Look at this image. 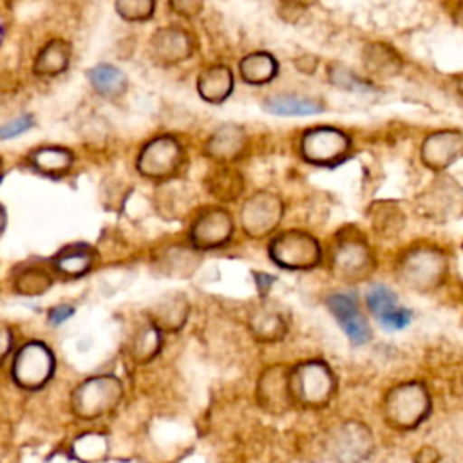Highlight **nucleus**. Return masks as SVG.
Masks as SVG:
<instances>
[{
  "label": "nucleus",
  "mask_w": 463,
  "mask_h": 463,
  "mask_svg": "<svg viewBox=\"0 0 463 463\" xmlns=\"http://www.w3.org/2000/svg\"><path fill=\"white\" fill-rule=\"evenodd\" d=\"M430 414V394L420 382L394 385L383 400V418L398 430H411L421 425Z\"/></svg>",
  "instance_id": "obj_1"
},
{
  "label": "nucleus",
  "mask_w": 463,
  "mask_h": 463,
  "mask_svg": "<svg viewBox=\"0 0 463 463\" xmlns=\"http://www.w3.org/2000/svg\"><path fill=\"white\" fill-rule=\"evenodd\" d=\"M449 271L447 257L432 246H414L398 262V280L412 291H430Z\"/></svg>",
  "instance_id": "obj_2"
},
{
  "label": "nucleus",
  "mask_w": 463,
  "mask_h": 463,
  "mask_svg": "<svg viewBox=\"0 0 463 463\" xmlns=\"http://www.w3.org/2000/svg\"><path fill=\"white\" fill-rule=\"evenodd\" d=\"M289 385L293 403L317 409L331 402L336 389V380L326 362L307 360L289 369Z\"/></svg>",
  "instance_id": "obj_3"
},
{
  "label": "nucleus",
  "mask_w": 463,
  "mask_h": 463,
  "mask_svg": "<svg viewBox=\"0 0 463 463\" xmlns=\"http://www.w3.org/2000/svg\"><path fill=\"white\" fill-rule=\"evenodd\" d=\"M123 398V383L114 374H99L83 380L71 396V405L80 418H98L112 411Z\"/></svg>",
  "instance_id": "obj_4"
},
{
  "label": "nucleus",
  "mask_w": 463,
  "mask_h": 463,
  "mask_svg": "<svg viewBox=\"0 0 463 463\" xmlns=\"http://www.w3.org/2000/svg\"><path fill=\"white\" fill-rule=\"evenodd\" d=\"M184 163V148L177 137L161 134L148 139L137 157V172L152 181H170Z\"/></svg>",
  "instance_id": "obj_5"
},
{
  "label": "nucleus",
  "mask_w": 463,
  "mask_h": 463,
  "mask_svg": "<svg viewBox=\"0 0 463 463\" xmlns=\"http://www.w3.org/2000/svg\"><path fill=\"white\" fill-rule=\"evenodd\" d=\"M269 259L284 269H309L322 259L318 241L302 230H286L277 233L268 246Z\"/></svg>",
  "instance_id": "obj_6"
},
{
  "label": "nucleus",
  "mask_w": 463,
  "mask_h": 463,
  "mask_svg": "<svg viewBox=\"0 0 463 463\" xmlns=\"http://www.w3.org/2000/svg\"><path fill=\"white\" fill-rule=\"evenodd\" d=\"M52 371H54V354L43 342H38V340H31L24 344L16 351L11 365L13 380L20 387L29 391L43 387L51 380Z\"/></svg>",
  "instance_id": "obj_7"
},
{
  "label": "nucleus",
  "mask_w": 463,
  "mask_h": 463,
  "mask_svg": "<svg viewBox=\"0 0 463 463\" xmlns=\"http://www.w3.org/2000/svg\"><path fill=\"white\" fill-rule=\"evenodd\" d=\"M282 199L269 190H259L242 203L239 219L246 235L260 239L277 230V226L282 221Z\"/></svg>",
  "instance_id": "obj_8"
},
{
  "label": "nucleus",
  "mask_w": 463,
  "mask_h": 463,
  "mask_svg": "<svg viewBox=\"0 0 463 463\" xmlns=\"http://www.w3.org/2000/svg\"><path fill=\"white\" fill-rule=\"evenodd\" d=\"M351 139L338 128L315 127L300 137V156L313 165H333L345 157Z\"/></svg>",
  "instance_id": "obj_9"
},
{
  "label": "nucleus",
  "mask_w": 463,
  "mask_h": 463,
  "mask_svg": "<svg viewBox=\"0 0 463 463\" xmlns=\"http://www.w3.org/2000/svg\"><path fill=\"white\" fill-rule=\"evenodd\" d=\"M233 228L232 213L222 206H212L194 219L188 239L194 250H215L228 244Z\"/></svg>",
  "instance_id": "obj_10"
},
{
  "label": "nucleus",
  "mask_w": 463,
  "mask_h": 463,
  "mask_svg": "<svg viewBox=\"0 0 463 463\" xmlns=\"http://www.w3.org/2000/svg\"><path fill=\"white\" fill-rule=\"evenodd\" d=\"M331 268L344 280H360L373 271L374 257L365 241L356 235H345L335 244Z\"/></svg>",
  "instance_id": "obj_11"
},
{
  "label": "nucleus",
  "mask_w": 463,
  "mask_h": 463,
  "mask_svg": "<svg viewBox=\"0 0 463 463\" xmlns=\"http://www.w3.org/2000/svg\"><path fill=\"white\" fill-rule=\"evenodd\" d=\"M197 49L195 36L177 25L159 27L150 36V54L161 65H177L186 61Z\"/></svg>",
  "instance_id": "obj_12"
},
{
  "label": "nucleus",
  "mask_w": 463,
  "mask_h": 463,
  "mask_svg": "<svg viewBox=\"0 0 463 463\" xmlns=\"http://www.w3.org/2000/svg\"><path fill=\"white\" fill-rule=\"evenodd\" d=\"M374 450V438L367 425L349 420L333 436V452L340 463H360Z\"/></svg>",
  "instance_id": "obj_13"
},
{
  "label": "nucleus",
  "mask_w": 463,
  "mask_h": 463,
  "mask_svg": "<svg viewBox=\"0 0 463 463\" xmlns=\"http://www.w3.org/2000/svg\"><path fill=\"white\" fill-rule=\"evenodd\" d=\"M257 400L262 409L273 414L286 412L293 405L289 369L286 365H271L262 371L257 382Z\"/></svg>",
  "instance_id": "obj_14"
},
{
  "label": "nucleus",
  "mask_w": 463,
  "mask_h": 463,
  "mask_svg": "<svg viewBox=\"0 0 463 463\" xmlns=\"http://www.w3.org/2000/svg\"><path fill=\"white\" fill-rule=\"evenodd\" d=\"M421 161L430 170H443L463 157V132L438 130L421 143Z\"/></svg>",
  "instance_id": "obj_15"
},
{
  "label": "nucleus",
  "mask_w": 463,
  "mask_h": 463,
  "mask_svg": "<svg viewBox=\"0 0 463 463\" xmlns=\"http://www.w3.org/2000/svg\"><path fill=\"white\" fill-rule=\"evenodd\" d=\"M248 145L246 130L237 123H224L217 127L204 143V154L219 165H230L237 161Z\"/></svg>",
  "instance_id": "obj_16"
},
{
  "label": "nucleus",
  "mask_w": 463,
  "mask_h": 463,
  "mask_svg": "<svg viewBox=\"0 0 463 463\" xmlns=\"http://www.w3.org/2000/svg\"><path fill=\"white\" fill-rule=\"evenodd\" d=\"M190 315V300L181 291H170L157 297L148 307V322L161 333H177L184 327Z\"/></svg>",
  "instance_id": "obj_17"
},
{
  "label": "nucleus",
  "mask_w": 463,
  "mask_h": 463,
  "mask_svg": "<svg viewBox=\"0 0 463 463\" xmlns=\"http://www.w3.org/2000/svg\"><path fill=\"white\" fill-rule=\"evenodd\" d=\"M194 203H195V194L192 192V186L177 179H170L163 183L154 195V204L165 219L183 217L192 208Z\"/></svg>",
  "instance_id": "obj_18"
},
{
  "label": "nucleus",
  "mask_w": 463,
  "mask_h": 463,
  "mask_svg": "<svg viewBox=\"0 0 463 463\" xmlns=\"http://www.w3.org/2000/svg\"><path fill=\"white\" fill-rule=\"evenodd\" d=\"M248 329L255 340L271 344L286 336L288 322L275 306L259 304L248 315Z\"/></svg>",
  "instance_id": "obj_19"
},
{
  "label": "nucleus",
  "mask_w": 463,
  "mask_h": 463,
  "mask_svg": "<svg viewBox=\"0 0 463 463\" xmlns=\"http://www.w3.org/2000/svg\"><path fill=\"white\" fill-rule=\"evenodd\" d=\"M98 260V253L89 244H69L63 246L54 257H52V269L60 273L61 277L78 279L87 275Z\"/></svg>",
  "instance_id": "obj_20"
},
{
  "label": "nucleus",
  "mask_w": 463,
  "mask_h": 463,
  "mask_svg": "<svg viewBox=\"0 0 463 463\" xmlns=\"http://www.w3.org/2000/svg\"><path fill=\"white\" fill-rule=\"evenodd\" d=\"M195 87L204 101L219 105L233 90V72L226 65H210L197 76Z\"/></svg>",
  "instance_id": "obj_21"
},
{
  "label": "nucleus",
  "mask_w": 463,
  "mask_h": 463,
  "mask_svg": "<svg viewBox=\"0 0 463 463\" xmlns=\"http://www.w3.org/2000/svg\"><path fill=\"white\" fill-rule=\"evenodd\" d=\"M27 159H29L33 170L40 172L42 175L58 177L71 170V166L74 163V154L65 146L42 145V146L34 148Z\"/></svg>",
  "instance_id": "obj_22"
},
{
  "label": "nucleus",
  "mask_w": 463,
  "mask_h": 463,
  "mask_svg": "<svg viewBox=\"0 0 463 463\" xmlns=\"http://www.w3.org/2000/svg\"><path fill=\"white\" fill-rule=\"evenodd\" d=\"M71 61V43L60 38L47 42L36 54L33 72L40 78H52L67 71Z\"/></svg>",
  "instance_id": "obj_23"
},
{
  "label": "nucleus",
  "mask_w": 463,
  "mask_h": 463,
  "mask_svg": "<svg viewBox=\"0 0 463 463\" xmlns=\"http://www.w3.org/2000/svg\"><path fill=\"white\" fill-rule=\"evenodd\" d=\"M206 190L210 195H213L221 203H230L235 201L242 190H244V179L241 172L230 168L228 165L210 172L206 175Z\"/></svg>",
  "instance_id": "obj_24"
},
{
  "label": "nucleus",
  "mask_w": 463,
  "mask_h": 463,
  "mask_svg": "<svg viewBox=\"0 0 463 463\" xmlns=\"http://www.w3.org/2000/svg\"><path fill=\"white\" fill-rule=\"evenodd\" d=\"M277 60L264 51L250 52L239 61V74L248 85H264L277 76Z\"/></svg>",
  "instance_id": "obj_25"
},
{
  "label": "nucleus",
  "mask_w": 463,
  "mask_h": 463,
  "mask_svg": "<svg viewBox=\"0 0 463 463\" xmlns=\"http://www.w3.org/2000/svg\"><path fill=\"white\" fill-rule=\"evenodd\" d=\"M87 78L92 89L105 98H118L127 89L125 74L110 63H98L90 67L87 71Z\"/></svg>",
  "instance_id": "obj_26"
},
{
  "label": "nucleus",
  "mask_w": 463,
  "mask_h": 463,
  "mask_svg": "<svg viewBox=\"0 0 463 463\" xmlns=\"http://www.w3.org/2000/svg\"><path fill=\"white\" fill-rule=\"evenodd\" d=\"M161 345H163V333L152 322H146L132 336L128 353L136 364H148L157 356V353L161 351Z\"/></svg>",
  "instance_id": "obj_27"
},
{
  "label": "nucleus",
  "mask_w": 463,
  "mask_h": 463,
  "mask_svg": "<svg viewBox=\"0 0 463 463\" xmlns=\"http://www.w3.org/2000/svg\"><path fill=\"white\" fill-rule=\"evenodd\" d=\"M264 109L279 116H309L322 110V105L311 98L297 94H277L264 99Z\"/></svg>",
  "instance_id": "obj_28"
},
{
  "label": "nucleus",
  "mask_w": 463,
  "mask_h": 463,
  "mask_svg": "<svg viewBox=\"0 0 463 463\" xmlns=\"http://www.w3.org/2000/svg\"><path fill=\"white\" fill-rule=\"evenodd\" d=\"M14 291L25 297H36V295H43L47 289H51L52 286V273L47 271L42 266H24L13 280Z\"/></svg>",
  "instance_id": "obj_29"
},
{
  "label": "nucleus",
  "mask_w": 463,
  "mask_h": 463,
  "mask_svg": "<svg viewBox=\"0 0 463 463\" xmlns=\"http://www.w3.org/2000/svg\"><path fill=\"white\" fill-rule=\"evenodd\" d=\"M367 67L382 76H389V74H394L400 67L398 63V58L392 54V51L385 45H380V43H374L367 49Z\"/></svg>",
  "instance_id": "obj_30"
},
{
  "label": "nucleus",
  "mask_w": 463,
  "mask_h": 463,
  "mask_svg": "<svg viewBox=\"0 0 463 463\" xmlns=\"http://www.w3.org/2000/svg\"><path fill=\"white\" fill-rule=\"evenodd\" d=\"M116 13L128 22H145L152 18L156 4L152 0H119L114 4Z\"/></svg>",
  "instance_id": "obj_31"
},
{
  "label": "nucleus",
  "mask_w": 463,
  "mask_h": 463,
  "mask_svg": "<svg viewBox=\"0 0 463 463\" xmlns=\"http://www.w3.org/2000/svg\"><path fill=\"white\" fill-rule=\"evenodd\" d=\"M365 302H367V307H369L378 318H382L383 315H387V313H391L392 309L398 307L396 295H394L389 288H385V286H382V284L373 286V288L367 291Z\"/></svg>",
  "instance_id": "obj_32"
},
{
  "label": "nucleus",
  "mask_w": 463,
  "mask_h": 463,
  "mask_svg": "<svg viewBox=\"0 0 463 463\" xmlns=\"http://www.w3.org/2000/svg\"><path fill=\"white\" fill-rule=\"evenodd\" d=\"M327 306L331 309V313L335 315L336 322L344 327L345 324H349L351 320H354L360 311H358V304L354 300L353 295H345V293H335L327 298Z\"/></svg>",
  "instance_id": "obj_33"
},
{
  "label": "nucleus",
  "mask_w": 463,
  "mask_h": 463,
  "mask_svg": "<svg viewBox=\"0 0 463 463\" xmlns=\"http://www.w3.org/2000/svg\"><path fill=\"white\" fill-rule=\"evenodd\" d=\"M329 72V80L331 83H335L336 87L340 89H345V90H354V92H365V90H371V85H367L364 80H360L353 71L335 63V65H329L327 69Z\"/></svg>",
  "instance_id": "obj_34"
},
{
  "label": "nucleus",
  "mask_w": 463,
  "mask_h": 463,
  "mask_svg": "<svg viewBox=\"0 0 463 463\" xmlns=\"http://www.w3.org/2000/svg\"><path fill=\"white\" fill-rule=\"evenodd\" d=\"M33 127H34V118L31 114L18 116V118L0 125V139H13L16 136L25 134Z\"/></svg>",
  "instance_id": "obj_35"
},
{
  "label": "nucleus",
  "mask_w": 463,
  "mask_h": 463,
  "mask_svg": "<svg viewBox=\"0 0 463 463\" xmlns=\"http://www.w3.org/2000/svg\"><path fill=\"white\" fill-rule=\"evenodd\" d=\"M378 320H380V324H382L385 329H389V331L402 329V327H405V326L411 322V311L398 306L396 309H392L391 313L383 315V317L378 318Z\"/></svg>",
  "instance_id": "obj_36"
},
{
  "label": "nucleus",
  "mask_w": 463,
  "mask_h": 463,
  "mask_svg": "<svg viewBox=\"0 0 463 463\" xmlns=\"http://www.w3.org/2000/svg\"><path fill=\"white\" fill-rule=\"evenodd\" d=\"M72 315H74V307H72V306H69V304H58V306H54V307L49 309L47 320H49V324H52V326H60V324H63L65 320H69Z\"/></svg>",
  "instance_id": "obj_37"
},
{
  "label": "nucleus",
  "mask_w": 463,
  "mask_h": 463,
  "mask_svg": "<svg viewBox=\"0 0 463 463\" xmlns=\"http://www.w3.org/2000/svg\"><path fill=\"white\" fill-rule=\"evenodd\" d=\"M168 5L172 11L183 16H195L203 9V4L195 0H175V2H170Z\"/></svg>",
  "instance_id": "obj_38"
},
{
  "label": "nucleus",
  "mask_w": 463,
  "mask_h": 463,
  "mask_svg": "<svg viewBox=\"0 0 463 463\" xmlns=\"http://www.w3.org/2000/svg\"><path fill=\"white\" fill-rule=\"evenodd\" d=\"M13 347V333L5 324H0V364L5 360Z\"/></svg>",
  "instance_id": "obj_39"
},
{
  "label": "nucleus",
  "mask_w": 463,
  "mask_h": 463,
  "mask_svg": "<svg viewBox=\"0 0 463 463\" xmlns=\"http://www.w3.org/2000/svg\"><path fill=\"white\" fill-rule=\"evenodd\" d=\"M253 280H255V286L259 289V295L260 297H266L271 284L275 282V277L273 275H268V273H260V271H255L253 273Z\"/></svg>",
  "instance_id": "obj_40"
},
{
  "label": "nucleus",
  "mask_w": 463,
  "mask_h": 463,
  "mask_svg": "<svg viewBox=\"0 0 463 463\" xmlns=\"http://www.w3.org/2000/svg\"><path fill=\"white\" fill-rule=\"evenodd\" d=\"M438 461H439V454L430 447L420 449L414 456V463H438Z\"/></svg>",
  "instance_id": "obj_41"
},
{
  "label": "nucleus",
  "mask_w": 463,
  "mask_h": 463,
  "mask_svg": "<svg viewBox=\"0 0 463 463\" xmlns=\"http://www.w3.org/2000/svg\"><path fill=\"white\" fill-rule=\"evenodd\" d=\"M5 226H7V213H5V208L0 204V237L5 232Z\"/></svg>",
  "instance_id": "obj_42"
},
{
  "label": "nucleus",
  "mask_w": 463,
  "mask_h": 463,
  "mask_svg": "<svg viewBox=\"0 0 463 463\" xmlns=\"http://www.w3.org/2000/svg\"><path fill=\"white\" fill-rule=\"evenodd\" d=\"M4 177V163H2V159H0V179Z\"/></svg>",
  "instance_id": "obj_43"
},
{
  "label": "nucleus",
  "mask_w": 463,
  "mask_h": 463,
  "mask_svg": "<svg viewBox=\"0 0 463 463\" xmlns=\"http://www.w3.org/2000/svg\"><path fill=\"white\" fill-rule=\"evenodd\" d=\"M459 90H461V92H463V80H461V81H459Z\"/></svg>",
  "instance_id": "obj_44"
}]
</instances>
